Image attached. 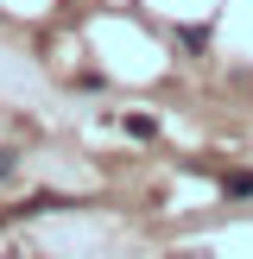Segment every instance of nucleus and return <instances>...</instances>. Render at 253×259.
I'll return each instance as SVG.
<instances>
[{
	"label": "nucleus",
	"instance_id": "1",
	"mask_svg": "<svg viewBox=\"0 0 253 259\" xmlns=\"http://www.w3.org/2000/svg\"><path fill=\"white\" fill-rule=\"evenodd\" d=\"M0 177H13V152L7 146H0Z\"/></svg>",
	"mask_w": 253,
	"mask_h": 259
}]
</instances>
